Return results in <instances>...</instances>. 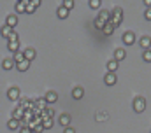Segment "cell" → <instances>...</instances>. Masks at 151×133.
Masks as SVG:
<instances>
[{"label":"cell","mask_w":151,"mask_h":133,"mask_svg":"<svg viewBox=\"0 0 151 133\" xmlns=\"http://www.w3.org/2000/svg\"><path fill=\"white\" fill-rule=\"evenodd\" d=\"M109 12H111V19H109V23L113 25L114 28L119 26V25L123 23V9H121V7H114L113 11H109Z\"/></svg>","instance_id":"1"},{"label":"cell","mask_w":151,"mask_h":133,"mask_svg":"<svg viewBox=\"0 0 151 133\" xmlns=\"http://www.w3.org/2000/svg\"><path fill=\"white\" fill-rule=\"evenodd\" d=\"M132 107H134V110H135L137 114L144 112V110H146V98H144V97H135V98H134V103H132Z\"/></svg>","instance_id":"2"},{"label":"cell","mask_w":151,"mask_h":133,"mask_svg":"<svg viewBox=\"0 0 151 133\" xmlns=\"http://www.w3.org/2000/svg\"><path fill=\"white\" fill-rule=\"evenodd\" d=\"M121 40H123V44H125V46H132V44L135 42V33L128 30V32H125V33H123Z\"/></svg>","instance_id":"3"},{"label":"cell","mask_w":151,"mask_h":133,"mask_svg":"<svg viewBox=\"0 0 151 133\" xmlns=\"http://www.w3.org/2000/svg\"><path fill=\"white\" fill-rule=\"evenodd\" d=\"M7 98L11 100V102H18L19 100V88H16V86L9 88L7 89Z\"/></svg>","instance_id":"4"},{"label":"cell","mask_w":151,"mask_h":133,"mask_svg":"<svg viewBox=\"0 0 151 133\" xmlns=\"http://www.w3.org/2000/svg\"><path fill=\"white\" fill-rule=\"evenodd\" d=\"M125 58H127V51H125L123 47H116V49H114V58L113 60L119 63V61H123Z\"/></svg>","instance_id":"5"},{"label":"cell","mask_w":151,"mask_h":133,"mask_svg":"<svg viewBox=\"0 0 151 133\" xmlns=\"http://www.w3.org/2000/svg\"><path fill=\"white\" fill-rule=\"evenodd\" d=\"M97 19H99V21H102V23L106 25V23H109V19H111V12H109V11H106V9H100V11H99Z\"/></svg>","instance_id":"6"},{"label":"cell","mask_w":151,"mask_h":133,"mask_svg":"<svg viewBox=\"0 0 151 133\" xmlns=\"http://www.w3.org/2000/svg\"><path fill=\"white\" fill-rule=\"evenodd\" d=\"M23 56H25V60H27V61H30V63H32V61L35 60V56H37V51H35L34 47H28V49H25V51H23Z\"/></svg>","instance_id":"7"},{"label":"cell","mask_w":151,"mask_h":133,"mask_svg":"<svg viewBox=\"0 0 151 133\" xmlns=\"http://www.w3.org/2000/svg\"><path fill=\"white\" fill-rule=\"evenodd\" d=\"M139 46L142 47V51H148V49H151V37H150V35L141 37V39H139Z\"/></svg>","instance_id":"8"},{"label":"cell","mask_w":151,"mask_h":133,"mask_svg":"<svg viewBox=\"0 0 151 133\" xmlns=\"http://www.w3.org/2000/svg\"><path fill=\"white\" fill-rule=\"evenodd\" d=\"M58 123H60L62 128H69L70 126V116L69 114H60L58 116Z\"/></svg>","instance_id":"9"},{"label":"cell","mask_w":151,"mask_h":133,"mask_svg":"<svg viewBox=\"0 0 151 133\" xmlns=\"http://www.w3.org/2000/svg\"><path fill=\"white\" fill-rule=\"evenodd\" d=\"M5 25L14 30V26L18 25V16H16V14H9V16L5 18Z\"/></svg>","instance_id":"10"},{"label":"cell","mask_w":151,"mask_h":133,"mask_svg":"<svg viewBox=\"0 0 151 133\" xmlns=\"http://www.w3.org/2000/svg\"><path fill=\"white\" fill-rule=\"evenodd\" d=\"M44 100H46V103H56L58 102V93L56 91H47Z\"/></svg>","instance_id":"11"},{"label":"cell","mask_w":151,"mask_h":133,"mask_svg":"<svg viewBox=\"0 0 151 133\" xmlns=\"http://www.w3.org/2000/svg\"><path fill=\"white\" fill-rule=\"evenodd\" d=\"M84 97V89L81 88V86H76L74 89H72V98L74 100H81Z\"/></svg>","instance_id":"12"},{"label":"cell","mask_w":151,"mask_h":133,"mask_svg":"<svg viewBox=\"0 0 151 133\" xmlns=\"http://www.w3.org/2000/svg\"><path fill=\"white\" fill-rule=\"evenodd\" d=\"M116 81H118V79H116V74H109V72H107L106 77H104V82H106L107 86H114Z\"/></svg>","instance_id":"13"},{"label":"cell","mask_w":151,"mask_h":133,"mask_svg":"<svg viewBox=\"0 0 151 133\" xmlns=\"http://www.w3.org/2000/svg\"><path fill=\"white\" fill-rule=\"evenodd\" d=\"M7 128H9L11 132H14V130L21 128V124H19V121H18V119H12V117H11V119L7 121Z\"/></svg>","instance_id":"14"},{"label":"cell","mask_w":151,"mask_h":133,"mask_svg":"<svg viewBox=\"0 0 151 133\" xmlns=\"http://www.w3.org/2000/svg\"><path fill=\"white\" fill-rule=\"evenodd\" d=\"M27 4H28V0H21V2H16L14 4V9H16V12H25V7H27Z\"/></svg>","instance_id":"15"},{"label":"cell","mask_w":151,"mask_h":133,"mask_svg":"<svg viewBox=\"0 0 151 133\" xmlns=\"http://www.w3.org/2000/svg\"><path fill=\"white\" fill-rule=\"evenodd\" d=\"M69 12H70V11H67V9H63L62 5H60V7L56 9V16H58L60 19H67V18H69Z\"/></svg>","instance_id":"16"},{"label":"cell","mask_w":151,"mask_h":133,"mask_svg":"<svg viewBox=\"0 0 151 133\" xmlns=\"http://www.w3.org/2000/svg\"><path fill=\"white\" fill-rule=\"evenodd\" d=\"M40 124H42V128H44V130H51V128H53V124H55V121H53L51 117H42V123H40Z\"/></svg>","instance_id":"17"},{"label":"cell","mask_w":151,"mask_h":133,"mask_svg":"<svg viewBox=\"0 0 151 133\" xmlns=\"http://www.w3.org/2000/svg\"><path fill=\"white\" fill-rule=\"evenodd\" d=\"M118 66H119V63H118V61H114V60H109V61H107V72H109V74H116Z\"/></svg>","instance_id":"18"},{"label":"cell","mask_w":151,"mask_h":133,"mask_svg":"<svg viewBox=\"0 0 151 133\" xmlns=\"http://www.w3.org/2000/svg\"><path fill=\"white\" fill-rule=\"evenodd\" d=\"M34 107H35L37 110H44V109L47 107V103H46V100L44 98H37L35 102H34Z\"/></svg>","instance_id":"19"},{"label":"cell","mask_w":151,"mask_h":133,"mask_svg":"<svg viewBox=\"0 0 151 133\" xmlns=\"http://www.w3.org/2000/svg\"><path fill=\"white\" fill-rule=\"evenodd\" d=\"M12 61H14V65H18V63H21V61H25L23 51H18V53H14V56H12Z\"/></svg>","instance_id":"20"},{"label":"cell","mask_w":151,"mask_h":133,"mask_svg":"<svg viewBox=\"0 0 151 133\" xmlns=\"http://www.w3.org/2000/svg\"><path fill=\"white\" fill-rule=\"evenodd\" d=\"M14 61H12V58H7V60H4L2 61V68L4 70H11V68H14Z\"/></svg>","instance_id":"21"},{"label":"cell","mask_w":151,"mask_h":133,"mask_svg":"<svg viewBox=\"0 0 151 133\" xmlns=\"http://www.w3.org/2000/svg\"><path fill=\"white\" fill-rule=\"evenodd\" d=\"M14 68H18L19 72H27V70L30 68V61H27V60H25V61H21V63H18V65L14 66Z\"/></svg>","instance_id":"22"},{"label":"cell","mask_w":151,"mask_h":133,"mask_svg":"<svg viewBox=\"0 0 151 133\" xmlns=\"http://www.w3.org/2000/svg\"><path fill=\"white\" fill-rule=\"evenodd\" d=\"M102 32H104V35H113L114 33V26L111 25V23H106L104 28H102Z\"/></svg>","instance_id":"23"},{"label":"cell","mask_w":151,"mask_h":133,"mask_svg":"<svg viewBox=\"0 0 151 133\" xmlns=\"http://www.w3.org/2000/svg\"><path fill=\"white\" fill-rule=\"evenodd\" d=\"M7 47H9L11 53H18V51H19V40H18V42H9Z\"/></svg>","instance_id":"24"},{"label":"cell","mask_w":151,"mask_h":133,"mask_svg":"<svg viewBox=\"0 0 151 133\" xmlns=\"http://www.w3.org/2000/svg\"><path fill=\"white\" fill-rule=\"evenodd\" d=\"M23 114H25V110H21V109H14V112H12V119L21 121V119H23Z\"/></svg>","instance_id":"25"},{"label":"cell","mask_w":151,"mask_h":133,"mask_svg":"<svg viewBox=\"0 0 151 133\" xmlns=\"http://www.w3.org/2000/svg\"><path fill=\"white\" fill-rule=\"evenodd\" d=\"M11 32H12V28H9V26H7V25H4V26H2V28H0V35H2V37H4V39H7V37H9V35H11Z\"/></svg>","instance_id":"26"},{"label":"cell","mask_w":151,"mask_h":133,"mask_svg":"<svg viewBox=\"0 0 151 133\" xmlns=\"http://www.w3.org/2000/svg\"><path fill=\"white\" fill-rule=\"evenodd\" d=\"M18 40H19V35H18V32H14V30H12L11 35L7 37V42H18Z\"/></svg>","instance_id":"27"},{"label":"cell","mask_w":151,"mask_h":133,"mask_svg":"<svg viewBox=\"0 0 151 133\" xmlns=\"http://www.w3.org/2000/svg\"><path fill=\"white\" fill-rule=\"evenodd\" d=\"M35 11H37V9H35V7L32 5V2L28 0V4H27V7H25V12H27V14H34Z\"/></svg>","instance_id":"28"},{"label":"cell","mask_w":151,"mask_h":133,"mask_svg":"<svg viewBox=\"0 0 151 133\" xmlns=\"http://www.w3.org/2000/svg\"><path fill=\"white\" fill-rule=\"evenodd\" d=\"M95 119H97V121H100V123H102V121H106V119H107V112H102V110H100V112H97Z\"/></svg>","instance_id":"29"},{"label":"cell","mask_w":151,"mask_h":133,"mask_svg":"<svg viewBox=\"0 0 151 133\" xmlns=\"http://www.w3.org/2000/svg\"><path fill=\"white\" fill-rule=\"evenodd\" d=\"M74 5H76L74 0H65V2L62 4V7H63V9H67V11H70V9H72Z\"/></svg>","instance_id":"30"},{"label":"cell","mask_w":151,"mask_h":133,"mask_svg":"<svg viewBox=\"0 0 151 133\" xmlns=\"http://www.w3.org/2000/svg\"><path fill=\"white\" fill-rule=\"evenodd\" d=\"M100 4H102L100 0H90V2H88V5H90L91 9H100Z\"/></svg>","instance_id":"31"},{"label":"cell","mask_w":151,"mask_h":133,"mask_svg":"<svg viewBox=\"0 0 151 133\" xmlns=\"http://www.w3.org/2000/svg\"><path fill=\"white\" fill-rule=\"evenodd\" d=\"M142 60L146 61V63H151V51H142Z\"/></svg>","instance_id":"32"},{"label":"cell","mask_w":151,"mask_h":133,"mask_svg":"<svg viewBox=\"0 0 151 133\" xmlns=\"http://www.w3.org/2000/svg\"><path fill=\"white\" fill-rule=\"evenodd\" d=\"M32 132H34V133H42V132H44V128H42V124L39 123V124L34 126V130H32Z\"/></svg>","instance_id":"33"},{"label":"cell","mask_w":151,"mask_h":133,"mask_svg":"<svg viewBox=\"0 0 151 133\" xmlns=\"http://www.w3.org/2000/svg\"><path fill=\"white\" fill-rule=\"evenodd\" d=\"M93 23H95V28H97V30H102V28H104V23H102V21H99V19H95Z\"/></svg>","instance_id":"34"},{"label":"cell","mask_w":151,"mask_h":133,"mask_svg":"<svg viewBox=\"0 0 151 133\" xmlns=\"http://www.w3.org/2000/svg\"><path fill=\"white\" fill-rule=\"evenodd\" d=\"M144 18H146L148 21H151V9H146V11H144Z\"/></svg>","instance_id":"35"},{"label":"cell","mask_w":151,"mask_h":133,"mask_svg":"<svg viewBox=\"0 0 151 133\" xmlns=\"http://www.w3.org/2000/svg\"><path fill=\"white\" fill-rule=\"evenodd\" d=\"M19 133H34V132H32L30 128H27V126H21V128H19Z\"/></svg>","instance_id":"36"},{"label":"cell","mask_w":151,"mask_h":133,"mask_svg":"<svg viewBox=\"0 0 151 133\" xmlns=\"http://www.w3.org/2000/svg\"><path fill=\"white\" fill-rule=\"evenodd\" d=\"M63 133H76V128L69 126V128H65V130H63Z\"/></svg>","instance_id":"37"},{"label":"cell","mask_w":151,"mask_h":133,"mask_svg":"<svg viewBox=\"0 0 151 133\" xmlns=\"http://www.w3.org/2000/svg\"><path fill=\"white\" fill-rule=\"evenodd\" d=\"M32 5H34V7L37 9L39 5H40V0H32Z\"/></svg>","instance_id":"38"},{"label":"cell","mask_w":151,"mask_h":133,"mask_svg":"<svg viewBox=\"0 0 151 133\" xmlns=\"http://www.w3.org/2000/svg\"><path fill=\"white\" fill-rule=\"evenodd\" d=\"M142 4H144V7H148V9H151V0H144Z\"/></svg>","instance_id":"39"},{"label":"cell","mask_w":151,"mask_h":133,"mask_svg":"<svg viewBox=\"0 0 151 133\" xmlns=\"http://www.w3.org/2000/svg\"><path fill=\"white\" fill-rule=\"evenodd\" d=\"M150 51H151V49H150Z\"/></svg>","instance_id":"40"}]
</instances>
